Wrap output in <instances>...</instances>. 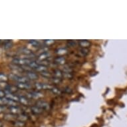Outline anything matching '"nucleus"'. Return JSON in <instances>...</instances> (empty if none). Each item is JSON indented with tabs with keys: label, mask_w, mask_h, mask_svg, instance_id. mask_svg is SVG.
Returning a JSON list of instances; mask_svg holds the SVG:
<instances>
[{
	"label": "nucleus",
	"mask_w": 127,
	"mask_h": 127,
	"mask_svg": "<svg viewBox=\"0 0 127 127\" xmlns=\"http://www.w3.org/2000/svg\"><path fill=\"white\" fill-rule=\"evenodd\" d=\"M32 61H33L32 59L15 57L12 60V63L14 65H19V66H24V65H29Z\"/></svg>",
	"instance_id": "f257e3e1"
},
{
	"label": "nucleus",
	"mask_w": 127,
	"mask_h": 127,
	"mask_svg": "<svg viewBox=\"0 0 127 127\" xmlns=\"http://www.w3.org/2000/svg\"><path fill=\"white\" fill-rule=\"evenodd\" d=\"M10 77L13 81L17 82V83H29L30 81V80L26 76H21L13 74Z\"/></svg>",
	"instance_id": "f03ea898"
},
{
	"label": "nucleus",
	"mask_w": 127,
	"mask_h": 127,
	"mask_svg": "<svg viewBox=\"0 0 127 127\" xmlns=\"http://www.w3.org/2000/svg\"><path fill=\"white\" fill-rule=\"evenodd\" d=\"M35 89L37 91H41V90H49L50 91L52 85H48V84L42 83H36L34 85Z\"/></svg>",
	"instance_id": "7ed1b4c3"
},
{
	"label": "nucleus",
	"mask_w": 127,
	"mask_h": 127,
	"mask_svg": "<svg viewBox=\"0 0 127 127\" xmlns=\"http://www.w3.org/2000/svg\"><path fill=\"white\" fill-rule=\"evenodd\" d=\"M26 95H27V98L29 99H38L43 96V95L38 91L27 92Z\"/></svg>",
	"instance_id": "20e7f679"
},
{
	"label": "nucleus",
	"mask_w": 127,
	"mask_h": 127,
	"mask_svg": "<svg viewBox=\"0 0 127 127\" xmlns=\"http://www.w3.org/2000/svg\"><path fill=\"white\" fill-rule=\"evenodd\" d=\"M9 111L10 112L11 114H13V115H18L19 114H21L23 113V110L21 108H19V106H9L8 107Z\"/></svg>",
	"instance_id": "39448f33"
},
{
	"label": "nucleus",
	"mask_w": 127,
	"mask_h": 127,
	"mask_svg": "<svg viewBox=\"0 0 127 127\" xmlns=\"http://www.w3.org/2000/svg\"><path fill=\"white\" fill-rule=\"evenodd\" d=\"M36 106L41 108L42 110H49V104L48 102L44 100H37L36 102Z\"/></svg>",
	"instance_id": "423d86ee"
},
{
	"label": "nucleus",
	"mask_w": 127,
	"mask_h": 127,
	"mask_svg": "<svg viewBox=\"0 0 127 127\" xmlns=\"http://www.w3.org/2000/svg\"><path fill=\"white\" fill-rule=\"evenodd\" d=\"M5 92V98H8L9 100H13L15 102H18L19 101V96L16 95L15 94L11 93H9L7 91Z\"/></svg>",
	"instance_id": "0eeeda50"
},
{
	"label": "nucleus",
	"mask_w": 127,
	"mask_h": 127,
	"mask_svg": "<svg viewBox=\"0 0 127 127\" xmlns=\"http://www.w3.org/2000/svg\"><path fill=\"white\" fill-rule=\"evenodd\" d=\"M26 77L29 79V80H32V81H35L39 78V76L37 73H35L33 71H28L26 72Z\"/></svg>",
	"instance_id": "6e6552de"
},
{
	"label": "nucleus",
	"mask_w": 127,
	"mask_h": 127,
	"mask_svg": "<svg viewBox=\"0 0 127 127\" xmlns=\"http://www.w3.org/2000/svg\"><path fill=\"white\" fill-rule=\"evenodd\" d=\"M18 53H19V54L24 55L25 56L33 54V51L29 49L26 48V47H21V48H19L18 49Z\"/></svg>",
	"instance_id": "1a4fd4ad"
},
{
	"label": "nucleus",
	"mask_w": 127,
	"mask_h": 127,
	"mask_svg": "<svg viewBox=\"0 0 127 127\" xmlns=\"http://www.w3.org/2000/svg\"><path fill=\"white\" fill-rule=\"evenodd\" d=\"M15 86L21 90H29L32 88V86L29 83H17Z\"/></svg>",
	"instance_id": "9d476101"
},
{
	"label": "nucleus",
	"mask_w": 127,
	"mask_h": 127,
	"mask_svg": "<svg viewBox=\"0 0 127 127\" xmlns=\"http://www.w3.org/2000/svg\"><path fill=\"white\" fill-rule=\"evenodd\" d=\"M18 102L24 106H29V104H30V100H29V98H27V97L24 96H19V101Z\"/></svg>",
	"instance_id": "9b49d317"
},
{
	"label": "nucleus",
	"mask_w": 127,
	"mask_h": 127,
	"mask_svg": "<svg viewBox=\"0 0 127 127\" xmlns=\"http://www.w3.org/2000/svg\"><path fill=\"white\" fill-rule=\"evenodd\" d=\"M51 57V53L48 51H45V52L42 53L41 54L39 55L38 56V59L39 61H46L48 58Z\"/></svg>",
	"instance_id": "f8f14e48"
},
{
	"label": "nucleus",
	"mask_w": 127,
	"mask_h": 127,
	"mask_svg": "<svg viewBox=\"0 0 127 127\" xmlns=\"http://www.w3.org/2000/svg\"><path fill=\"white\" fill-rule=\"evenodd\" d=\"M18 90H19V89L16 86L9 85H7L6 89H5V91H7L9 93H11L15 94Z\"/></svg>",
	"instance_id": "ddd939ff"
},
{
	"label": "nucleus",
	"mask_w": 127,
	"mask_h": 127,
	"mask_svg": "<svg viewBox=\"0 0 127 127\" xmlns=\"http://www.w3.org/2000/svg\"><path fill=\"white\" fill-rule=\"evenodd\" d=\"M28 119H29L28 116H27V115H25L24 113L17 115V121H21V122L25 123V121H27Z\"/></svg>",
	"instance_id": "4468645a"
},
{
	"label": "nucleus",
	"mask_w": 127,
	"mask_h": 127,
	"mask_svg": "<svg viewBox=\"0 0 127 127\" xmlns=\"http://www.w3.org/2000/svg\"><path fill=\"white\" fill-rule=\"evenodd\" d=\"M31 110L32 113L35 114V115H40L43 113V110H42L41 108L38 107L37 106H31Z\"/></svg>",
	"instance_id": "2eb2a0df"
},
{
	"label": "nucleus",
	"mask_w": 127,
	"mask_h": 127,
	"mask_svg": "<svg viewBox=\"0 0 127 127\" xmlns=\"http://www.w3.org/2000/svg\"><path fill=\"white\" fill-rule=\"evenodd\" d=\"M54 62L58 65H64L66 63V59L63 57H57L54 59Z\"/></svg>",
	"instance_id": "dca6fc26"
},
{
	"label": "nucleus",
	"mask_w": 127,
	"mask_h": 127,
	"mask_svg": "<svg viewBox=\"0 0 127 127\" xmlns=\"http://www.w3.org/2000/svg\"><path fill=\"white\" fill-rule=\"evenodd\" d=\"M4 119L8 121H17V115L9 113L5 115Z\"/></svg>",
	"instance_id": "f3484780"
},
{
	"label": "nucleus",
	"mask_w": 127,
	"mask_h": 127,
	"mask_svg": "<svg viewBox=\"0 0 127 127\" xmlns=\"http://www.w3.org/2000/svg\"><path fill=\"white\" fill-rule=\"evenodd\" d=\"M79 45L81 48H87L91 45V43L87 40H81L79 41Z\"/></svg>",
	"instance_id": "a211bd4d"
},
{
	"label": "nucleus",
	"mask_w": 127,
	"mask_h": 127,
	"mask_svg": "<svg viewBox=\"0 0 127 127\" xmlns=\"http://www.w3.org/2000/svg\"><path fill=\"white\" fill-rule=\"evenodd\" d=\"M54 77H56V78H59V79H62L63 77V72H62L60 70H55L54 72H53V75Z\"/></svg>",
	"instance_id": "6ab92c4d"
},
{
	"label": "nucleus",
	"mask_w": 127,
	"mask_h": 127,
	"mask_svg": "<svg viewBox=\"0 0 127 127\" xmlns=\"http://www.w3.org/2000/svg\"><path fill=\"white\" fill-rule=\"evenodd\" d=\"M53 93H54L55 95H60L62 94V91L61 90L59 89L58 87H55V86H52V87L50 90Z\"/></svg>",
	"instance_id": "aec40b11"
},
{
	"label": "nucleus",
	"mask_w": 127,
	"mask_h": 127,
	"mask_svg": "<svg viewBox=\"0 0 127 127\" xmlns=\"http://www.w3.org/2000/svg\"><path fill=\"white\" fill-rule=\"evenodd\" d=\"M55 53L57 55H63L67 54V53H68V51H67V49L65 48H59L57 49L55 51Z\"/></svg>",
	"instance_id": "412c9836"
},
{
	"label": "nucleus",
	"mask_w": 127,
	"mask_h": 127,
	"mask_svg": "<svg viewBox=\"0 0 127 127\" xmlns=\"http://www.w3.org/2000/svg\"><path fill=\"white\" fill-rule=\"evenodd\" d=\"M8 81V77L3 73H0V83H5Z\"/></svg>",
	"instance_id": "4be33fe9"
},
{
	"label": "nucleus",
	"mask_w": 127,
	"mask_h": 127,
	"mask_svg": "<svg viewBox=\"0 0 127 127\" xmlns=\"http://www.w3.org/2000/svg\"><path fill=\"white\" fill-rule=\"evenodd\" d=\"M35 70L40 72V73H42V72H44V71H47V67L43 66V65H39L37 66V67L35 69Z\"/></svg>",
	"instance_id": "5701e85b"
},
{
	"label": "nucleus",
	"mask_w": 127,
	"mask_h": 127,
	"mask_svg": "<svg viewBox=\"0 0 127 127\" xmlns=\"http://www.w3.org/2000/svg\"><path fill=\"white\" fill-rule=\"evenodd\" d=\"M8 98L3 97V98H0V106H5L7 105L9 103Z\"/></svg>",
	"instance_id": "b1692460"
},
{
	"label": "nucleus",
	"mask_w": 127,
	"mask_h": 127,
	"mask_svg": "<svg viewBox=\"0 0 127 127\" xmlns=\"http://www.w3.org/2000/svg\"><path fill=\"white\" fill-rule=\"evenodd\" d=\"M29 43H30L31 45L34 46V47H40L41 46V43L38 41H36V40H29Z\"/></svg>",
	"instance_id": "393cba45"
},
{
	"label": "nucleus",
	"mask_w": 127,
	"mask_h": 127,
	"mask_svg": "<svg viewBox=\"0 0 127 127\" xmlns=\"http://www.w3.org/2000/svg\"><path fill=\"white\" fill-rule=\"evenodd\" d=\"M13 45V43L11 42V41H7L5 43L4 45V49H10Z\"/></svg>",
	"instance_id": "a878e982"
},
{
	"label": "nucleus",
	"mask_w": 127,
	"mask_h": 127,
	"mask_svg": "<svg viewBox=\"0 0 127 127\" xmlns=\"http://www.w3.org/2000/svg\"><path fill=\"white\" fill-rule=\"evenodd\" d=\"M89 50L87 48H81V49L80 50L79 53L83 55V56H87L89 54Z\"/></svg>",
	"instance_id": "bb28decb"
},
{
	"label": "nucleus",
	"mask_w": 127,
	"mask_h": 127,
	"mask_svg": "<svg viewBox=\"0 0 127 127\" xmlns=\"http://www.w3.org/2000/svg\"><path fill=\"white\" fill-rule=\"evenodd\" d=\"M41 75L43 77H45V78H48V79H51V78L52 77V75L47 71L42 72V73H41Z\"/></svg>",
	"instance_id": "cd10ccee"
},
{
	"label": "nucleus",
	"mask_w": 127,
	"mask_h": 127,
	"mask_svg": "<svg viewBox=\"0 0 127 127\" xmlns=\"http://www.w3.org/2000/svg\"><path fill=\"white\" fill-rule=\"evenodd\" d=\"M51 79L52 83L54 84H59L62 81V79H59V78H56L54 77H52Z\"/></svg>",
	"instance_id": "c85d7f7f"
},
{
	"label": "nucleus",
	"mask_w": 127,
	"mask_h": 127,
	"mask_svg": "<svg viewBox=\"0 0 127 127\" xmlns=\"http://www.w3.org/2000/svg\"><path fill=\"white\" fill-rule=\"evenodd\" d=\"M14 125L15 126H16L17 127H22L25 125V123L19 121H14Z\"/></svg>",
	"instance_id": "c756f323"
},
{
	"label": "nucleus",
	"mask_w": 127,
	"mask_h": 127,
	"mask_svg": "<svg viewBox=\"0 0 127 127\" xmlns=\"http://www.w3.org/2000/svg\"><path fill=\"white\" fill-rule=\"evenodd\" d=\"M73 72V69H71V67H67V66H65L63 69V73H72Z\"/></svg>",
	"instance_id": "7c9ffc66"
},
{
	"label": "nucleus",
	"mask_w": 127,
	"mask_h": 127,
	"mask_svg": "<svg viewBox=\"0 0 127 127\" xmlns=\"http://www.w3.org/2000/svg\"><path fill=\"white\" fill-rule=\"evenodd\" d=\"M55 43L54 40L49 39V40H45L44 41V44L45 45V46H49L51 45H52Z\"/></svg>",
	"instance_id": "2f4dec72"
},
{
	"label": "nucleus",
	"mask_w": 127,
	"mask_h": 127,
	"mask_svg": "<svg viewBox=\"0 0 127 127\" xmlns=\"http://www.w3.org/2000/svg\"><path fill=\"white\" fill-rule=\"evenodd\" d=\"M63 77L67 78V79H71V78H73V74L72 73H63Z\"/></svg>",
	"instance_id": "473e14b6"
},
{
	"label": "nucleus",
	"mask_w": 127,
	"mask_h": 127,
	"mask_svg": "<svg viewBox=\"0 0 127 127\" xmlns=\"http://www.w3.org/2000/svg\"><path fill=\"white\" fill-rule=\"evenodd\" d=\"M64 91H65V93H66L71 94L72 93L73 90L71 89L70 87H65V89H64Z\"/></svg>",
	"instance_id": "72a5a7b5"
},
{
	"label": "nucleus",
	"mask_w": 127,
	"mask_h": 127,
	"mask_svg": "<svg viewBox=\"0 0 127 127\" xmlns=\"http://www.w3.org/2000/svg\"><path fill=\"white\" fill-rule=\"evenodd\" d=\"M5 96V92L3 90H0V98H3Z\"/></svg>",
	"instance_id": "f704fd0d"
},
{
	"label": "nucleus",
	"mask_w": 127,
	"mask_h": 127,
	"mask_svg": "<svg viewBox=\"0 0 127 127\" xmlns=\"http://www.w3.org/2000/svg\"><path fill=\"white\" fill-rule=\"evenodd\" d=\"M5 109H6V108H5V106H0V113L4 112L5 110Z\"/></svg>",
	"instance_id": "c9c22d12"
},
{
	"label": "nucleus",
	"mask_w": 127,
	"mask_h": 127,
	"mask_svg": "<svg viewBox=\"0 0 127 127\" xmlns=\"http://www.w3.org/2000/svg\"><path fill=\"white\" fill-rule=\"evenodd\" d=\"M69 45L70 46H71V47H73V45H75V42H73V41H70L69 43Z\"/></svg>",
	"instance_id": "e433bc0d"
},
{
	"label": "nucleus",
	"mask_w": 127,
	"mask_h": 127,
	"mask_svg": "<svg viewBox=\"0 0 127 127\" xmlns=\"http://www.w3.org/2000/svg\"><path fill=\"white\" fill-rule=\"evenodd\" d=\"M2 126H3L2 123H1V122H0V127H2Z\"/></svg>",
	"instance_id": "4c0bfd02"
}]
</instances>
